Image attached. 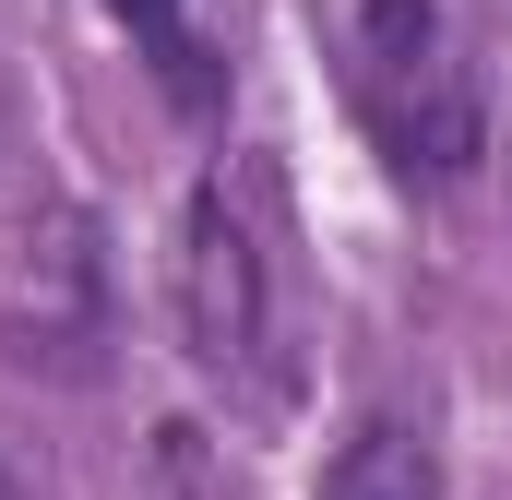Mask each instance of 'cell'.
I'll return each mask as SVG.
<instances>
[{
  "mask_svg": "<svg viewBox=\"0 0 512 500\" xmlns=\"http://www.w3.org/2000/svg\"><path fill=\"white\" fill-rule=\"evenodd\" d=\"M0 500H24V489H12V477H0Z\"/></svg>",
  "mask_w": 512,
  "mask_h": 500,
  "instance_id": "cell-5",
  "label": "cell"
},
{
  "mask_svg": "<svg viewBox=\"0 0 512 500\" xmlns=\"http://www.w3.org/2000/svg\"><path fill=\"white\" fill-rule=\"evenodd\" d=\"M108 12L155 48V72H167V96H179V108H215V72H203V48L179 36V0H108Z\"/></svg>",
  "mask_w": 512,
  "mask_h": 500,
  "instance_id": "cell-4",
  "label": "cell"
},
{
  "mask_svg": "<svg viewBox=\"0 0 512 500\" xmlns=\"http://www.w3.org/2000/svg\"><path fill=\"white\" fill-rule=\"evenodd\" d=\"M346 60H358V108L382 131V155L405 179L453 191L477 155H489V120H477V84L441 36V0H358L346 24Z\"/></svg>",
  "mask_w": 512,
  "mask_h": 500,
  "instance_id": "cell-1",
  "label": "cell"
},
{
  "mask_svg": "<svg viewBox=\"0 0 512 500\" xmlns=\"http://www.w3.org/2000/svg\"><path fill=\"white\" fill-rule=\"evenodd\" d=\"M179 334L215 381H251L274 346V274H262V239L227 203V179H203L179 215Z\"/></svg>",
  "mask_w": 512,
  "mask_h": 500,
  "instance_id": "cell-2",
  "label": "cell"
},
{
  "mask_svg": "<svg viewBox=\"0 0 512 500\" xmlns=\"http://www.w3.org/2000/svg\"><path fill=\"white\" fill-rule=\"evenodd\" d=\"M322 500H441V441L417 429V417H358L346 441H334V465H322Z\"/></svg>",
  "mask_w": 512,
  "mask_h": 500,
  "instance_id": "cell-3",
  "label": "cell"
}]
</instances>
